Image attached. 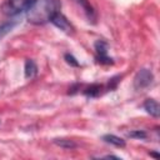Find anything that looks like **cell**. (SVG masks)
<instances>
[{
  "mask_svg": "<svg viewBox=\"0 0 160 160\" xmlns=\"http://www.w3.org/2000/svg\"><path fill=\"white\" fill-rule=\"evenodd\" d=\"M60 8V0H32L30 8L26 10V19L35 25L45 24L59 12Z\"/></svg>",
  "mask_w": 160,
  "mask_h": 160,
  "instance_id": "6da1fadb",
  "label": "cell"
},
{
  "mask_svg": "<svg viewBox=\"0 0 160 160\" xmlns=\"http://www.w3.org/2000/svg\"><path fill=\"white\" fill-rule=\"evenodd\" d=\"M154 82V75L149 69H140L134 76V88L138 91H144Z\"/></svg>",
  "mask_w": 160,
  "mask_h": 160,
  "instance_id": "7a4b0ae2",
  "label": "cell"
},
{
  "mask_svg": "<svg viewBox=\"0 0 160 160\" xmlns=\"http://www.w3.org/2000/svg\"><path fill=\"white\" fill-rule=\"evenodd\" d=\"M95 51H96V60L100 64H104V65H110L112 64V59L108 55V50H109V45L106 41L104 40H98L95 42Z\"/></svg>",
  "mask_w": 160,
  "mask_h": 160,
  "instance_id": "3957f363",
  "label": "cell"
},
{
  "mask_svg": "<svg viewBox=\"0 0 160 160\" xmlns=\"http://www.w3.org/2000/svg\"><path fill=\"white\" fill-rule=\"evenodd\" d=\"M31 2L32 0H8V5L5 9L9 15H18L26 11L30 8Z\"/></svg>",
  "mask_w": 160,
  "mask_h": 160,
  "instance_id": "277c9868",
  "label": "cell"
},
{
  "mask_svg": "<svg viewBox=\"0 0 160 160\" xmlns=\"http://www.w3.org/2000/svg\"><path fill=\"white\" fill-rule=\"evenodd\" d=\"M58 29H60L61 31H64L65 34H68V35H72L74 34V26H72V24L59 11V12H56L52 18H51V20H50Z\"/></svg>",
  "mask_w": 160,
  "mask_h": 160,
  "instance_id": "5b68a950",
  "label": "cell"
},
{
  "mask_svg": "<svg viewBox=\"0 0 160 160\" xmlns=\"http://www.w3.org/2000/svg\"><path fill=\"white\" fill-rule=\"evenodd\" d=\"M144 109L146 110L148 114H150V115L154 116V118H159V115H160V106H159L158 101L154 100V99H148V100H145V102H144Z\"/></svg>",
  "mask_w": 160,
  "mask_h": 160,
  "instance_id": "8992f818",
  "label": "cell"
},
{
  "mask_svg": "<svg viewBox=\"0 0 160 160\" xmlns=\"http://www.w3.org/2000/svg\"><path fill=\"white\" fill-rule=\"evenodd\" d=\"M76 1L79 2V5H80V6L82 8V10L85 11V14H86L89 21L95 22V20H96V15H95V10H94L92 6L90 5V2H89L88 0H76Z\"/></svg>",
  "mask_w": 160,
  "mask_h": 160,
  "instance_id": "52a82bcc",
  "label": "cell"
},
{
  "mask_svg": "<svg viewBox=\"0 0 160 160\" xmlns=\"http://www.w3.org/2000/svg\"><path fill=\"white\" fill-rule=\"evenodd\" d=\"M24 72H25V78L26 79H32L36 76L38 74V66L35 64L34 60L28 59L25 61V68H24Z\"/></svg>",
  "mask_w": 160,
  "mask_h": 160,
  "instance_id": "ba28073f",
  "label": "cell"
},
{
  "mask_svg": "<svg viewBox=\"0 0 160 160\" xmlns=\"http://www.w3.org/2000/svg\"><path fill=\"white\" fill-rule=\"evenodd\" d=\"M102 140H104L105 142H108V144H111V145L116 146V148H124V146L126 145L124 139H121V138H119V136H116V135H112V134H106V135H104V136H102Z\"/></svg>",
  "mask_w": 160,
  "mask_h": 160,
  "instance_id": "9c48e42d",
  "label": "cell"
},
{
  "mask_svg": "<svg viewBox=\"0 0 160 160\" xmlns=\"http://www.w3.org/2000/svg\"><path fill=\"white\" fill-rule=\"evenodd\" d=\"M16 24H18V20H8V21L2 22V24L0 25V40H1L6 34H9V32L15 28Z\"/></svg>",
  "mask_w": 160,
  "mask_h": 160,
  "instance_id": "30bf717a",
  "label": "cell"
},
{
  "mask_svg": "<svg viewBox=\"0 0 160 160\" xmlns=\"http://www.w3.org/2000/svg\"><path fill=\"white\" fill-rule=\"evenodd\" d=\"M101 89H102V85H99V84H92L90 85L86 90H84V94L89 98H96L100 95L101 92Z\"/></svg>",
  "mask_w": 160,
  "mask_h": 160,
  "instance_id": "8fae6325",
  "label": "cell"
},
{
  "mask_svg": "<svg viewBox=\"0 0 160 160\" xmlns=\"http://www.w3.org/2000/svg\"><path fill=\"white\" fill-rule=\"evenodd\" d=\"M54 144L62 149H74L76 148V142H74L70 139H54Z\"/></svg>",
  "mask_w": 160,
  "mask_h": 160,
  "instance_id": "7c38bea8",
  "label": "cell"
},
{
  "mask_svg": "<svg viewBox=\"0 0 160 160\" xmlns=\"http://www.w3.org/2000/svg\"><path fill=\"white\" fill-rule=\"evenodd\" d=\"M128 135L130 138H136V139H145L146 138V132L142 130H134V131H130Z\"/></svg>",
  "mask_w": 160,
  "mask_h": 160,
  "instance_id": "4fadbf2b",
  "label": "cell"
},
{
  "mask_svg": "<svg viewBox=\"0 0 160 160\" xmlns=\"http://www.w3.org/2000/svg\"><path fill=\"white\" fill-rule=\"evenodd\" d=\"M65 60H66V62L68 64H70L71 66H75V68H78V66H80V64H79V61L71 55V54H65Z\"/></svg>",
  "mask_w": 160,
  "mask_h": 160,
  "instance_id": "5bb4252c",
  "label": "cell"
},
{
  "mask_svg": "<svg viewBox=\"0 0 160 160\" xmlns=\"http://www.w3.org/2000/svg\"><path fill=\"white\" fill-rule=\"evenodd\" d=\"M105 159H119L118 156H114V155H106V156H104Z\"/></svg>",
  "mask_w": 160,
  "mask_h": 160,
  "instance_id": "9a60e30c",
  "label": "cell"
},
{
  "mask_svg": "<svg viewBox=\"0 0 160 160\" xmlns=\"http://www.w3.org/2000/svg\"><path fill=\"white\" fill-rule=\"evenodd\" d=\"M149 155H151V156H154V158H158L159 155H158V152H152V151H150L149 152Z\"/></svg>",
  "mask_w": 160,
  "mask_h": 160,
  "instance_id": "2e32d148",
  "label": "cell"
}]
</instances>
